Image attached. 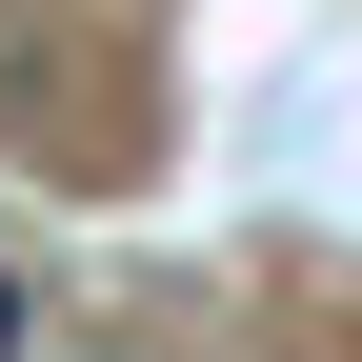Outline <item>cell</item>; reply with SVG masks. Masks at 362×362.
I'll use <instances>...</instances> for the list:
<instances>
[{
    "label": "cell",
    "instance_id": "1",
    "mask_svg": "<svg viewBox=\"0 0 362 362\" xmlns=\"http://www.w3.org/2000/svg\"><path fill=\"white\" fill-rule=\"evenodd\" d=\"M0 362H21V262H0Z\"/></svg>",
    "mask_w": 362,
    "mask_h": 362
}]
</instances>
